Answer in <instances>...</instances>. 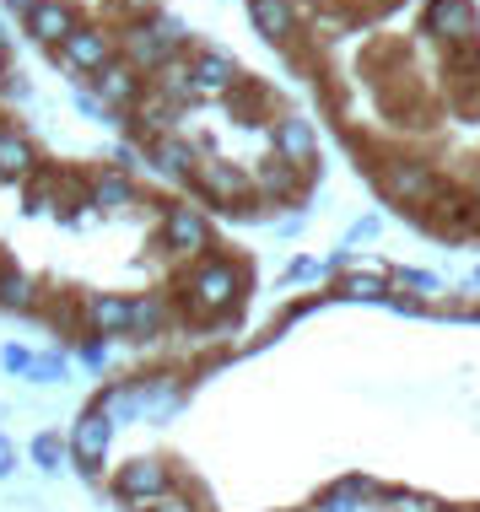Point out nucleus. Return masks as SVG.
<instances>
[{"label":"nucleus","mask_w":480,"mask_h":512,"mask_svg":"<svg viewBox=\"0 0 480 512\" xmlns=\"http://www.w3.org/2000/svg\"><path fill=\"white\" fill-rule=\"evenodd\" d=\"M71 448H76V459H81V475H98V464H103V453H108V421H103L98 410H87L76 421Z\"/></svg>","instance_id":"obj_1"},{"label":"nucleus","mask_w":480,"mask_h":512,"mask_svg":"<svg viewBox=\"0 0 480 512\" xmlns=\"http://www.w3.org/2000/svg\"><path fill=\"white\" fill-rule=\"evenodd\" d=\"M114 486H119V496H130V502H152V496L168 491V469H162L157 459H135V464L119 469Z\"/></svg>","instance_id":"obj_2"},{"label":"nucleus","mask_w":480,"mask_h":512,"mask_svg":"<svg viewBox=\"0 0 480 512\" xmlns=\"http://www.w3.org/2000/svg\"><path fill=\"white\" fill-rule=\"evenodd\" d=\"M60 49H65V60H71L76 71H103V65L114 60V54H108V38L103 33H87V27H71Z\"/></svg>","instance_id":"obj_3"},{"label":"nucleus","mask_w":480,"mask_h":512,"mask_svg":"<svg viewBox=\"0 0 480 512\" xmlns=\"http://www.w3.org/2000/svg\"><path fill=\"white\" fill-rule=\"evenodd\" d=\"M27 27H33L38 44H65V33L76 27V11L65 6V0H44V6L27 17Z\"/></svg>","instance_id":"obj_4"},{"label":"nucleus","mask_w":480,"mask_h":512,"mask_svg":"<svg viewBox=\"0 0 480 512\" xmlns=\"http://www.w3.org/2000/svg\"><path fill=\"white\" fill-rule=\"evenodd\" d=\"M205 243H211V227H205V216L178 205V211L168 216V248H178V254H200Z\"/></svg>","instance_id":"obj_5"},{"label":"nucleus","mask_w":480,"mask_h":512,"mask_svg":"<svg viewBox=\"0 0 480 512\" xmlns=\"http://www.w3.org/2000/svg\"><path fill=\"white\" fill-rule=\"evenodd\" d=\"M195 297L205 302V308H227V302L238 297V270L232 265H205L195 275Z\"/></svg>","instance_id":"obj_6"},{"label":"nucleus","mask_w":480,"mask_h":512,"mask_svg":"<svg viewBox=\"0 0 480 512\" xmlns=\"http://www.w3.org/2000/svg\"><path fill=\"white\" fill-rule=\"evenodd\" d=\"M427 22H432V33H443V38H470L475 33V6L470 0H437Z\"/></svg>","instance_id":"obj_7"},{"label":"nucleus","mask_w":480,"mask_h":512,"mask_svg":"<svg viewBox=\"0 0 480 512\" xmlns=\"http://www.w3.org/2000/svg\"><path fill=\"white\" fill-rule=\"evenodd\" d=\"M135 92H141V81H135L130 65H114V60H108L103 71H98V98H103V103H135Z\"/></svg>","instance_id":"obj_8"},{"label":"nucleus","mask_w":480,"mask_h":512,"mask_svg":"<svg viewBox=\"0 0 480 512\" xmlns=\"http://www.w3.org/2000/svg\"><path fill=\"white\" fill-rule=\"evenodd\" d=\"M276 146H281V162H308V157H313V130H308V119H281V124H276Z\"/></svg>","instance_id":"obj_9"},{"label":"nucleus","mask_w":480,"mask_h":512,"mask_svg":"<svg viewBox=\"0 0 480 512\" xmlns=\"http://www.w3.org/2000/svg\"><path fill=\"white\" fill-rule=\"evenodd\" d=\"M162 324H168V308H162V297L130 302V335H135V340H157Z\"/></svg>","instance_id":"obj_10"},{"label":"nucleus","mask_w":480,"mask_h":512,"mask_svg":"<svg viewBox=\"0 0 480 512\" xmlns=\"http://www.w3.org/2000/svg\"><path fill=\"white\" fill-rule=\"evenodd\" d=\"M33 173V141H22V135H0V178H27Z\"/></svg>","instance_id":"obj_11"},{"label":"nucleus","mask_w":480,"mask_h":512,"mask_svg":"<svg viewBox=\"0 0 480 512\" xmlns=\"http://www.w3.org/2000/svg\"><path fill=\"white\" fill-rule=\"evenodd\" d=\"M389 195H400V200H427V195H432V173L421 168V162H405V168L389 173Z\"/></svg>","instance_id":"obj_12"},{"label":"nucleus","mask_w":480,"mask_h":512,"mask_svg":"<svg viewBox=\"0 0 480 512\" xmlns=\"http://www.w3.org/2000/svg\"><path fill=\"white\" fill-rule=\"evenodd\" d=\"M189 76H195V92H222V87H232V60L227 54H200Z\"/></svg>","instance_id":"obj_13"},{"label":"nucleus","mask_w":480,"mask_h":512,"mask_svg":"<svg viewBox=\"0 0 480 512\" xmlns=\"http://www.w3.org/2000/svg\"><path fill=\"white\" fill-rule=\"evenodd\" d=\"M249 11H254V27L265 38H286V33H292V6H286V0H254Z\"/></svg>","instance_id":"obj_14"},{"label":"nucleus","mask_w":480,"mask_h":512,"mask_svg":"<svg viewBox=\"0 0 480 512\" xmlns=\"http://www.w3.org/2000/svg\"><path fill=\"white\" fill-rule=\"evenodd\" d=\"M200 184L211 189L216 200H238V195H243V173L227 168V162H205V168H200Z\"/></svg>","instance_id":"obj_15"},{"label":"nucleus","mask_w":480,"mask_h":512,"mask_svg":"<svg viewBox=\"0 0 480 512\" xmlns=\"http://www.w3.org/2000/svg\"><path fill=\"white\" fill-rule=\"evenodd\" d=\"M87 318L114 335V329H130V302H125V297H98V302L87 308Z\"/></svg>","instance_id":"obj_16"},{"label":"nucleus","mask_w":480,"mask_h":512,"mask_svg":"<svg viewBox=\"0 0 480 512\" xmlns=\"http://www.w3.org/2000/svg\"><path fill=\"white\" fill-rule=\"evenodd\" d=\"M152 157H157L162 173H195V146L189 141H157Z\"/></svg>","instance_id":"obj_17"},{"label":"nucleus","mask_w":480,"mask_h":512,"mask_svg":"<svg viewBox=\"0 0 480 512\" xmlns=\"http://www.w3.org/2000/svg\"><path fill=\"white\" fill-rule=\"evenodd\" d=\"M125 44H130V60H135V65H162V60H168V49L152 38V27H130Z\"/></svg>","instance_id":"obj_18"},{"label":"nucleus","mask_w":480,"mask_h":512,"mask_svg":"<svg viewBox=\"0 0 480 512\" xmlns=\"http://www.w3.org/2000/svg\"><path fill=\"white\" fill-rule=\"evenodd\" d=\"M92 200H98L103 211H125V205H135V189L125 178H103V184H92Z\"/></svg>","instance_id":"obj_19"},{"label":"nucleus","mask_w":480,"mask_h":512,"mask_svg":"<svg viewBox=\"0 0 480 512\" xmlns=\"http://www.w3.org/2000/svg\"><path fill=\"white\" fill-rule=\"evenodd\" d=\"M162 98L189 103V98H195V76H189L184 65H162Z\"/></svg>","instance_id":"obj_20"},{"label":"nucleus","mask_w":480,"mask_h":512,"mask_svg":"<svg viewBox=\"0 0 480 512\" xmlns=\"http://www.w3.org/2000/svg\"><path fill=\"white\" fill-rule=\"evenodd\" d=\"M362 491H367V480H356V475H351V480H340V486L329 491L319 507H324V512H356V496H362Z\"/></svg>","instance_id":"obj_21"},{"label":"nucleus","mask_w":480,"mask_h":512,"mask_svg":"<svg viewBox=\"0 0 480 512\" xmlns=\"http://www.w3.org/2000/svg\"><path fill=\"white\" fill-rule=\"evenodd\" d=\"M0 302L17 308V313H27V308H33V281H27V275H6V281H0Z\"/></svg>","instance_id":"obj_22"},{"label":"nucleus","mask_w":480,"mask_h":512,"mask_svg":"<svg viewBox=\"0 0 480 512\" xmlns=\"http://www.w3.org/2000/svg\"><path fill=\"white\" fill-rule=\"evenodd\" d=\"M60 459H65V442L54 437V432H38L33 437V464L38 469H60Z\"/></svg>","instance_id":"obj_23"},{"label":"nucleus","mask_w":480,"mask_h":512,"mask_svg":"<svg viewBox=\"0 0 480 512\" xmlns=\"http://www.w3.org/2000/svg\"><path fill=\"white\" fill-rule=\"evenodd\" d=\"M346 297L378 302V297H383V275H351V281H346Z\"/></svg>","instance_id":"obj_24"},{"label":"nucleus","mask_w":480,"mask_h":512,"mask_svg":"<svg viewBox=\"0 0 480 512\" xmlns=\"http://www.w3.org/2000/svg\"><path fill=\"white\" fill-rule=\"evenodd\" d=\"M27 372H33L38 383H54V378H65V356H60V351H49V356H33V367H27Z\"/></svg>","instance_id":"obj_25"},{"label":"nucleus","mask_w":480,"mask_h":512,"mask_svg":"<svg viewBox=\"0 0 480 512\" xmlns=\"http://www.w3.org/2000/svg\"><path fill=\"white\" fill-rule=\"evenodd\" d=\"M259 184L276 189V195H286V189H292V162H270V168L259 173Z\"/></svg>","instance_id":"obj_26"},{"label":"nucleus","mask_w":480,"mask_h":512,"mask_svg":"<svg viewBox=\"0 0 480 512\" xmlns=\"http://www.w3.org/2000/svg\"><path fill=\"white\" fill-rule=\"evenodd\" d=\"M152 38L162 49H173L178 38H184V22H178V17H152Z\"/></svg>","instance_id":"obj_27"},{"label":"nucleus","mask_w":480,"mask_h":512,"mask_svg":"<svg viewBox=\"0 0 480 512\" xmlns=\"http://www.w3.org/2000/svg\"><path fill=\"white\" fill-rule=\"evenodd\" d=\"M400 286H410V292H421V297L437 292V281H432V275H421V270H400Z\"/></svg>","instance_id":"obj_28"},{"label":"nucleus","mask_w":480,"mask_h":512,"mask_svg":"<svg viewBox=\"0 0 480 512\" xmlns=\"http://www.w3.org/2000/svg\"><path fill=\"white\" fill-rule=\"evenodd\" d=\"M0 367H6V372H27V367H33V356H27L22 345H6V351H0Z\"/></svg>","instance_id":"obj_29"},{"label":"nucleus","mask_w":480,"mask_h":512,"mask_svg":"<svg viewBox=\"0 0 480 512\" xmlns=\"http://www.w3.org/2000/svg\"><path fill=\"white\" fill-rule=\"evenodd\" d=\"M81 362L98 367V362H103V345H98V340H81Z\"/></svg>","instance_id":"obj_30"},{"label":"nucleus","mask_w":480,"mask_h":512,"mask_svg":"<svg viewBox=\"0 0 480 512\" xmlns=\"http://www.w3.org/2000/svg\"><path fill=\"white\" fill-rule=\"evenodd\" d=\"M6 6H11V11H22V17H33V11L44 6V0H6Z\"/></svg>","instance_id":"obj_31"},{"label":"nucleus","mask_w":480,"mask_h":512,"mask_svg":"<svg viewBox=\"0 0 480 512\" xmlns=\"http://www.w3.org/2000/svg\"><path fill=\"white\" fill-rule=\"evenodd\" d=\"M0 475H11V442L0 437Z\"/></svg>","instance_id":"obj_32"},{"label":"nucleus","mask_w":480,"mask_h":512,"mask_svg":"<svg viewBox=\"0 0 480 512\" xmlns=\"http://www.w3.org/2000/svg\"><path fill=\"white\" fill-rule=\"evenodd\" d=\"M125 6H135V11H146V6H152V0H125Z\"/></svg>","instance_id":"obj_33"},{"label":"nucleus","mask_w":480,"mask_h":512,"mask_svg":"<svg viewBox=\"0 0 480 512\" xmlns=\"http://www.w3.org/2000/svg\"><path fill=\"white\" fill-rule=\"evenodd\" d=\"M0 135H6V130H0Z\"/></svg>","instance_id":"obj_34"}]
</instances>
